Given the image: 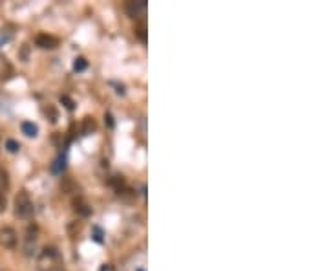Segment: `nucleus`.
<instances>
[{"mask_svg":"<svg viewBox=\"0 0 329 271\" xmlns=\"http://www.w3.org/2000/svg\"><path fill=\"white\" fill-rule=\"evenodd\" d=\"M59 264V253L55 247H44L37 259V268L39 271H53Z\"/></svg>","mask_w":329,"mask_h":271,"instance_id":"f257e3e1","label":"nucleus"},{"mask_svg":"<svg viewBox=\"0 0 329 271\" xmlns=\"http://www.w3.org/2000/svg\"><path fill=\"white\" fill-rule=\"evenodd\" d=\"M62 101L66 103V107H68V108H70V110L73 108V103H72V99H70V97H66V96H64V97H62Z\"/></svg>","mask_w":329,"mask_h":271,"instance_id":"4468645a","label":"nucleus"},{"mask_svg":"<svg viewBox=\"0 0 329 271\" xmlns=\"http://www.w3.org/2000/svg\"><path fill=\"white\" fill-rule=\"evenodd\" d=\"M15 215L18 218H30L33 215V202L26 191H20L15 198Z\"/></svg>","mask_w":329,"mask_h":271,"instance_id":"f03ea898","label":"nucleus"},{"mask_svg":"<svg viewBox=\"0 0 329 271\" xmlns=\"http://www.w3.org/2000/svg\"><path fill=\"white\" fill-rule=\"evenodd\" d=\"M17 231L13 227H2L0 229V246L6 247V249H13L17 246Z\"/></svg>","mask_w":329,"mask_h":271,"instance_id":"7ed1b4c3","label":"nucleus"},{"mask_svg":"<svg viewBox=\"0 0 329 271\" xmlns=\"http://www.w3.org/2000/svg\"><path fill=\"white\" fill-rule=\"evenodd\" d=\"M35 43H37V46H39V48H42V50H53V48H57L59 41H57L55 37H51V35L41 33V35H37Z\"/></svg>","mask_w":329,"mask_h":271,"instance_id":"20e7f679","label":"nucleus"},{"mask_svg":"<svg viewBox=\"0 0 329 271\" xmlns=\"http://www.w3.org/2000/svg\"><path fill=\"white\" fill-rule=\"evenodd\" d=\"M94 128H95L94 119H92V117H86V119H84V134H88L90 130H94Z\"/></svg>","mask_w":329,"mask_h":271,"instance_id":"9d476101","label":"nucleus"},{"mask_svg":"<svg viewBox=\"0 0 329 271\" xmlns=\"http://www.w3.org/2000/svg\"><path fill=\"white\" fill-rule=\"evenodd\" d=\"M73 68H75V72H83L84 68H86V59H83V57L75 59V64H73Z\"/></svg>","mask_w":329,"mask_h":271,"instance_id":"1a4fd4ad","label":"nucleus"},{"mask_svg":"<svg viewBox=\"0 0 329 271\" xmlns=\"http://www.w3.org/2000/svg\"><path fill=\"white\" fill-rule=\"evenodd\" d=\"M144 7H146V2H144V0H141V2H128V4H126V11L130 13V17H138Z\"/></svg>","mask_w":329,"mask_h":271,"instance_id":"39448f33","label":"nucleus"},{"mask_svg":"<svg viewBox=\"0 0 329 271\" xmlns=\"http://www.w3.org/2000/svg\"><path fill=\"white\" fill-rule=\"evenodd\" d=\"M101 271H114V270H112V266H110V264H104L101 268Z\"/></svg>","mask_w":329,"mask_h":271,"instance_id":"2eb2a0df","label":"nucleus"},{"mask_svg":"<svg viewBox=\"0 0 329 271\" xmlns=\"http://www.w3.org/2000/svg\"><path fill=\"white\" fill-rule=\"evenodd\" d=\"M136 35L139 37V41H146V28H144V26H139L138 30H136Z\"/></svg>","mask_w":329,"mask_h":271,"instance_id":"f8f14e48","label":"nucleus"},{"mask_svg":"<svg viewBox=\"0 0 329 271\" xmlns=\"http://www.w3.org/2000/svg\"><path fill=\"white\" fill-rule=\"evenodd\" d=\"M9 180H7V172L4 169H0V193H4V189H7Z\"/></svg>","mask_w":329,"mask_h":271,"instance_id":"0eeeda50","label":"nucleus"},{"mask_svg":"<svg viewBox=\"0 0 329 271\" xmlns=\"http://www.w3.org/2000/svg\"><path fill=\"white\" fill-rule=\"evenodd\" d=\"M22 132L26 134V136H33V138H35L37 136V127L35 125H33V123H28V121H26V123H22Z\"/></svg>","mask_w":329,"mask_h":271,"instance_id":"423d86ee","label":"nucleus"},{"mask_svg":"<svg viewBox=\"0 0 329 271\" xmlns=\"http://www.w3.org/2000/svg\"><path fill=\"white\" fill-rule=\"evenodd\" d=\"M6 147H7V151H9V152H17L18 149H20V145H18L17 141H13V139H7Z\"/></svg>","mask_w":329,"mask_h":271,"instance_id":"9b49d317","label":"nucleus"},{"mask_svg":"<svg viewBox=\"0 0 329 271\" xmlns=\"http://www.w3.org/2000/svg\"><path fill=\"white\" fill-rule=\"evenodd\" d=\"M6 211V194L0 193V213Z\"/></svg>","mask_w":329,"mask_h":271,"instance_id":"ddd939ff","label":"nucleus"},{"mask_svg":"<svg viewBox=\"0 0 329 271\" xmlns=\"http://www.w3.org/2000/svg\"><path fill=\"white\" fill-rule=\"evenodd\" d=\"M75 209H77V211L81 213V215H84V217H86V215H90V209H88V205L84 204V202H81V200H79V202H75Z\"/></svg>","mask_w":329,"mask_h":271,"instance_id":"6e6552de","label":"nucleus"}]
</instances>
